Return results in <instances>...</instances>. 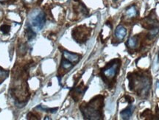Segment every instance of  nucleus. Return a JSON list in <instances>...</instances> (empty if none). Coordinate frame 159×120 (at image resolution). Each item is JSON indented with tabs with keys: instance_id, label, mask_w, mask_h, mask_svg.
<instances>
[{
	"instance_id": "obj_13",
	"label": "nucleus",
	"mask_w": 159,
	"mask_h": 120,
	"mask_svg": "<svg viewBox=\"0 0 159 120\" xmlns=\"http://www.w3.org/2000/svg\"><path fill=\"white\" fill-rule=\"evenodd\" d=\"M137 44H138V39L135 36L130 37L128 39V42H127V45L130 48H135L137 46Z\"/></svg>"
},
{
	"instance_id": "obj_6",
	"label": "nucleus",
	"mask_w": 159,
	"mask_h": 120,
	"mask_svg": "<svg viewBox=\"0 0 159 120\" xmlns=\"http://www.w3.org/2000/svg\"><path fill=\"white\" fill-rule=\"evenodd\" d=\"M63 58H64L65 59L68 60L69 61L71 62L72 63H76L80 61V56L77 54L70 53V52L63 50Z\"/></svg>"
},
{
	"instance_id": "obj_17",
	"label": "nucleus",
	"mask_w": 159,
	"mask_h": 120,
	"mask_svg": "<svg viewBox=\"0 0 159 120\" xmlns=\"http://www.w3.org/2000/svg\"><path fill=\"white\" fill-rule=\"evenodd\" d=\"M25 2L27 3H31V2H33V0H25Z\"/></svg>"
},
{
	"instance_id": "obj_18",
	"label": "nucleus",
	"mask_w": 159,
	"mask_h": 120,
	"mask_svg": "<svg viewBox=\"0 0 159 120\" xmlns=\"http://www.w3.org/2000/svg\"><path fill=\"white\" fill-rule=\"evenodd\" d=\"M7 1V0H0V2H3Z\"/></svg>"
},
{
	"instance_id": "obj_9",
	"label": "nucleus",
	"mask_w": 159,
	"mask_h": 120,
	"mask_svg": "<svg viewBox=\"0 0 159 120\" xmlns=\"http://www.w3.org/2000/svg\"><path fill=\"white\" fill-rule=\"evenodd\" d=\"M134 106L133 105H129L128 107H127L126 108L123 110V111L120 113L121 117L123 119H129L130 118L131 116H132L133 113H134Z\"/></svg>"
},
{
	"instance_id": "obj_5",
	"label": "nucleus",
	"mask_w": 159,
	"mask_h": 120,
	"mask_svg": "<svg viewBox=\"0 0 159 120\" xmlns=\"http://www.w3.org/2000/svg\"><path fill=\"white\" fill-rule=\"evenodd\" d=\"M90 36V30L84 26H80L75 28L72 31V37L80 44L85 43Z\"/></svg>"
},
{
	"instance_id": "obj_14",
	"label": "nucleus",
	"mask_w": 159,
	"mask_h": 120,
	"mask_svg": "<svg viewBox=\"0 0 159 120\" xmlns=\"http://www.w3.org/2000/svg\"><path fill=\"white\" fill-rule=\"evenodd\" d=\"M9 75V72L7 70L3 69L2 68L0 67V83H2Z\"/></svg>"
},
{
	"instance_id": "obj_16",
	"label": "nucleus",
	"mask_w": 159,
	"mask_h": 120,
	"mask_svg": "<svg viewBox=\"0 0 159 120\" xmlns=\"http://www.w3.org/2000/svg\"><path fill=\"white\" fill-rule=\"evenodd\" d=\"M27 119H39V118H36V115L33 114L32 112H30V113H29L28 114H27Z\"/></svg>"
},
{
	"instance_id": "obj_7",
	"label": "nucleus",
	"mask_w": 159,
	"mask_h": 120,
	"mask_svg": "<svg viewBox=\"0 0 159 120\" xmlns=\"http://www.w3.org/2000/svg\"><path fill=\"white\" fill-rule=\"evenodd\" d=\"M83 84L82 85H79L78 87L75 88V89L73 90L72 92H71V97H72L73 99H74L75 101H78L82 96L84 95L85 90H86L87 88H85V89H83Z\"/></svg>"
},
{
	"instance_id": "obj_15",
	"label": "nucleus",
	"mask_w": 159,
	"mask_h": 120,
	"mask_svg": "<svg viewBox=\"0 0 159 120\" xmlns=\"http://www.w3.org/2000/svg\"><path fill=\"white\" fill-rule=\"evenodd\" d=\"M0 31L2 32L3 34H8L11 31V26L7 25H3L0 27Z\"/></svg>"
},
{
	"instance_id": "obj_10",
	"label": "nucleus",
	"mask_w": 159,
	"mask_h": 120,
	"mask_svg": "<svg viewBox=\"0 0 159 120\" xmlns=\"http://www.w3.org/2000/svg\"><path fill=\"white\" fill-rule=\"evenodd\" d=\"M137 15H138V11L134 5L129 7L125 12V16L128 19H134Z\"/></svg>"
},
{
	"instance_id": "obj_2",
	"label": "nucleus",
	"mask_w": 159,
	"mask_h": 120,
	"mask_svg": "<svg viewBox=\"0 0 159 120\" xmlns=\"http://www.w3.org/2000/svg\"><path fill=\"white\" fill-rule=\"evenodd\" d=\"M129 87L131 91H134L141 97L148 95L150 89V81L147 75L136 72L130 74L128 76Z\"/></svg>"
},
{
	"instance_id": "obj_3",
	"label": "nucleus",
	"mask_w": 159,
	"mask_h": 120,
	"mask_svg": "<svg viewBox=\"0 0 159 120\" xmlns=\"http://www.w3.org/2000/svg\"><path fill=\"white\" fill-rule=\"evenodd\" d=\"M120 63L121 62L119 59H115L109 62L101 70V76L105 83H111L114 81L120 67Z\"/></svg>"
},
{
	"instance_id": "obj_1",
	"label": "nucleus",
	"mask_w": 159,
	"mask_h": 120,
	"mask_svg": "<svg viewBox=\"0 0 159 120\" xmlns=\"http://www.w3.org/2000/svg\"><path fill=\"white\" fill-rule=\"evenodd\" d=\"M103 105H104V97L99 95L93 98L88 103L83 104L80 106V111L85 119H102L103 117Z\"/></svg>"
},
{
	"instance_id": "obj_11",
	"label": "nucleus",
	"mask_w": 159,
	"mask_h": 120,
	"mask_svg": "<svg viewBox=\"0 0 159 120\" xmlns=\"http://www.w3.org/2000/svg\"><path fill=\"white\" fill-rule=\"evenodd\" d=\"M26 34H27V39H28V41H31L32 40L34 39L35 36H36V32L33 30L30 26H28V27L26 30Z\"/></svg>"
},
{
	"instance_id": "obj_4",
	"label": "nucleus",
	"mask_w": 159,
	"mask_h": 120,
	"mask_svg": "<svg viewBox=\"0 0 159 120\" xmlns=\"http://www.w3.org/2000/svg\"><path fill=\"white\" fill-rule=\"evenodd\" d=\"M46 24V15L43 11H35L30 17L29 26L35 32L41 30Z\"/></svg>"
},
{
	"instance_id": "obj_19",
	"label": "nucleus",
	"mask_w": 159,
	"mask_h": 120,
	"mask_svg": "<svg viewBox=\"0 0 159 120\" xmlns=\"http://www.w3.org/2000/svg\"><path fill=\"white\" fill-rule=\"evenodd\" d=\"M158 62H159V53H158Z\"/></svg>"
},
{
	"instance_id": "obj_12",
	"label": "nucleus",
	"mask_w": 159,
	"mask_h": 120,
	"mask_svg": "<svg viewBox=\"0 0 159 120\" xmlns=\"http://www.w3.org/2000/svg\"><path fill=\"white\" fill-rule=\"evenodd\" d=\"M73 65L72 63L70 61H69L68 60L65 59L64 58H63L62 61H61V67L62 69H63L64 70H69L71 69V68L73 67Z\"/></svg>"
},
{
	"instance_id": "obj_8",
	"label": "nucleus",
	"mask_w": 159,
	"mask_h": 120,
	"mask_svg": "<svg viewBox=\"0 0 159 120\" xmlns=\"http://www.w3.org/2000/svg\"><path fill=\"white\" fill-rule=\"evenodd\" d=\"M127 35V30L122 25H119L115 30V36L119 41H122Z\"/></svg>"
}]
</instances>
